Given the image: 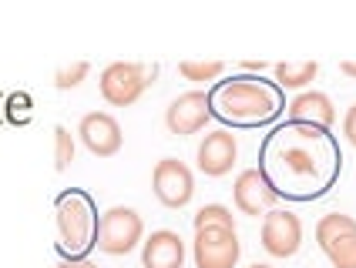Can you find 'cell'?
<instances>
[{
    "label": "cell",
    "instance_id": "ba28073f",
    "mask_svg": "<svg viewBox=\"0 0 356 268\" xmlns=\"http://www.w3.org/2000/svg\"><path fill=\"white\" fill-rule=\"evenodd\" d=\"M302 245V221L293 211L273 208L262 215V249L273 258H293Z\"/></svg>",
    "mask_w": 356,
    "mask_h": 268
},
{
    "label": "cell",
    "instance_id": "e0dca14e",
    "mask_svg": "<svg viewBox=\"0 0 356 268\" xmlns=\"http://www.w3.org/2000/svg\"><path fill=\"white\" fill-rule=\"evenodd\" d=\"M323 251L333 268H356V231L333 238L330 245H323Z\"/></svg>",
    "mask_w": 356,
    "mask_h": 268
},
{
    "label": "cell",
    "instance_id": "cb8c5ba5",
    "mask_svg": "<svg viewBox=\"0 0 356 268\" xmlns=\"http://www.w3.org/2000/svg\"><path fill=\"white\" fill-rule=\"evenodd\" d=\"M339 71H343V74H350V77H356V60H343V64H339Z\"/></svg>",
    "mask_w": 356,
    "mask_h": 268
},
{
    "label": "cell",
    "instance_id": "44dd1931",
    "mask_svg": "<svg viewBox=\"0 0 356 268\" xmlns=\"http://www.w3.org/2000/svg\"><path fill=\"white\" fill-rule=\"evenodd\" d=\"M71 161H74V137H71V131L64 124H58L54 128V168L67 171Z\"/></svg>",
    "mask_w": 356,
    "mask_h": 268
},
{
    "label": "cell",
    "instance_id": "7c38bea8",
    "mask_svg": "<svg viewBox=\"0 0 356 268\" xmlns=\"http://www.w3.org/2000/svg\"><path fill=\"white\" fill-rule=\"evenodd\" d=\"M232 201H236V208L242 215H266V211H273L279 198L273 194V188L262 181V174L256 168H245V171L236 178V185H232Z\"/></svg>",
    "mask_w": 356,
    "mask_h": 268
},
{
    "label": "cell",
    "instance_id": "9c48e42d",
    "mask_svg": "<svg viewBox=\"0 0 356 268\" xmlns=\"http://www.w3.org/2000/svg\"><path fill=\"white\" fill-rule=\"evenodd\" d=\"M205 121H212V115H209V91H185L165 111V128L175 137L198 134L205 128Z\"/></svg>",
    "mask_w": 356,
    "mask_h": 268
},
{
    "label": "cell",
    "instance_id": "8fae6325",
    "mask_svg": "<svg viewBox=\"0 0 356 268\" xmlns=\"http://www.w3.org/2000/svg\"><path fill=\"white\" fill-rule=\"evenodd\" d=\"M78 134L95 158H111L121 151V124L104 111H91V115L81 117Z\"/></svg>",
    "mask_w": 356,
    "mask_h": 268
},
{
    "label": "cell",
    "instance_id": "9a60e30c",
    "mask_svg": "<svg viewBox=\"0 0 356 268\" xmlns=\"http://www.w3.org/2000/svg\"><path fill=\"white\" fill-rule=\"evenodd\" d=\"M319 74L316 60H302V64H276V81L282 91H302L313 77Z\"/></svg>",
    "mask_w": 356,
    "mask_h": 268
},
{
    "label": "cell",
    "instance_id": "6da1fadb",
    "mask_svg": "<svg viewBox=\"0 0 356 268\" xmlns=\"http://www.w3.org/2000/svg\"><path fill=\"white\" fill-rule=\"evenodd\" d=\"M256 171L279 201H319L337 188L343 174L339 137L316 124L279 121L259 141Z\"/></svg>",
    "mask_w": 356,
    "mask_h": 268
},
{
    "label": "cell",
    "instance_id": "52a82bcc",
    "mask_svg": "<svg viewBox=\"0 0 356 268\" xmlns=\"http://www.w3.org/2000/svg\"><path fill=\"white\" fill-rule=\"evenodd\" d=\"M242 245L232 228H202L192 242V258L195 268H236Z\"/></svg>",
    "mask_w": 356,
    "mask_h": 268
},
{
    "label": "cell",
    "instance_id": "ffe728a7",
    "mask_svg": "<svg viewBox=\"0 0 356 268\" xmlns=\"http://www.w3.org/2000/svg\"><path fill=\"white\" fill-rule=\"evenodd\" d=\"M31 108H34L31 94H24V91L7 94L3 97V121H10V124H27V121H31Z\"/></svg>",
    "mask_w": 356,
    "mask_h": 268
},
{
    "label": "cell",
    "instance_id": "7a4b0ae2",
    "mask_svg": "<svg viewBox=\"0 0 356 268\" xmlns=\"http://www.w3.org/2000/svg\"><path fill=\"white\" fill-rule=\"evenodd\" d=\"M209 115L229 131L273 128L286 115V91L262 74H232L209 87Z\"/></svg>",
    "mask_w": 356,
    "mask_h": 268
},
{
    "label": "cell",
    "instance_id": "3957f363",
    "mask_svg": "<svg viewBox=\"0 0 356 268\" xmlns=\"http://www.w3.org/2000/svg\"><path fill=\"white\" fill-rule=\"evenodd\" d=\"M54 221H58V255L60 262H88L98 249V205L81 188H64L54 198Z\"/></svg>",
    "mask_w": 356,
    "mask_h": 268
},
{
    "label": "cell",
    "instance_id": "5bb4252c",
    "mask_svg": "<svg viewBox=\"0 0 356 268\" xmlns=\"http://www.w3.org/2000/svg\"><path fill=\"white\" fill-rule=\"evenodd\" d=\"M286 121H299V124H316L333 131L337 124V108L323 91H302L286 104Z\"/></svg>",
    "mask_w": 356,
    "mask_h": 268
},
{
    "label": "cell",
    "instance_id": "5b68a950",
    "mask_svg": "<svg viewBox=\"0 0 356 268\" xmlns=\"http://www.w3.org/2000/svg\"><path fill=\"white\" fill-rule=\"evenodd\" d=\"M145 225H141V215L135 208H124L115 205L101 215L98 225V249L104 255H128V251L138 249Z\"/></svg>",
    "mask_w": 356,
    "mask_h": 268
},
{
    "label": "cell",
    "instance_id": "30bf717a",
    "mask_svg": "<svg viewBox=\"0 0 356 268\" xmlns=\"http://www.w3.org/2000/svg\"><path fill=\"white\" fill-rule=\"evenodd\" d=\"M198 171L209 174V178H222V174L232 171L238 158V144H236V134L218 128V131H209L198 144Z\"/></svg>",
    "mask_w": 356,
    "mask_h": 268
},
{
    "label": "cell",
    "instance_id": "4fadbf2b",
    "mask_svg": "<svg viewBox=\"0 0 356 268\" xmlns=\"http://www.w3.org/2000/svg\"><path fill=\"white\" fill-rule=\"evenodd\" d=\"M141 265L145 268H181L185 265V242L178 231H152L141 242Z\"/></svg>",
    "mask_w": 356,
    "mask_h": 268
},
{
    "label": "cell",
    "instance_id": "484cf974",
    "mask_svg": "<svg viewBox=\"0 0 356 268\" xmlns=\"http://www.w3.org/2000/svg\"><path fill=\"white\" fill-rule=\"evenodd\" d=\"M249 268H273V265H259V262H256V265H249Z\"/></svg>",
    "mask_w": 356,
    "mask_h": 268
},
{
    "label": "cell",
    "instance_id": "2e32d148",
    "mask_svg": "<svg viewBox=\"0 0 356 268\" xmlns=\"http://www.w3.org/2000/svg\"><path fill=\"white\" fill-rule=\"evenodd\" d=\"M350 231H356V218L353 215H339V211H333V215H323L316 221V242L319 249L323 245H330L333 238H339V235H350Z\"/></svg>",
    "mask_w": 356,
    "mask_h": 268
},
{
    "label": "cell",
    "instance_id": "277c9868",
    "mask_svg": "<svg viewBox=\"0 0 356 268\" xmlns=\"http://www.w3.org/2000/svg\"><path fill=\"white\" fill-rule=\"evenodd\" d=\"M159 77V67L155 64H124V60H115L101 71V97L111 104V108H128L141 97V91L148 84H155Z\"/></svg>",
    "mask_w": 356,
    "mask_h": 268
},
{
    "label": "cell",
    "instance_id": "7402d4cb",
    "mask_svg": "<svg viewBox=\"0 0 356 268\" xmlns=\"http://www.w3.org/2000/svg\"><path fill=\"white\" fill-rule=\"evenodd\" d=\"M88 71H91L88 60H78V64H71V67H60L58 74H54V87H58V91H71V87H78L81 81L88 77Z\"/></svg>",
    "mask_w": 356,
    "mask_h": 268
},
{
    "label": "cell",
    "instance_id": "d4e9b609",
    "mask_svg": "<svg viewBox=\"0 0 356 268\" xmlns=\"http://www.w3.org/2000/svg\"><path fill=\"white\" fill-rule=\"evenodd\" d=\"M58 268H98V265H91V262H60Z\"/></svg>",
    "mask_w": 356,
    "mask_h": 268
},
{
    "label": "cell",
    "instance_id": "ac0fdd59",
    "mask_svg": "<svg viewBox=\"0 0 356 268\" xmlns=\"http://www.w3.org/2000/svg\"><path fill=\"white\" fill-rule=\"evenodd\" d=\"M202 228H232L236 231V218L225 205H202L195 215V231Z\"/></svg>",
    "mask_w": 356,
    "mask_h": 268
},
{
    "label": "cell",
    "instance_id": "d6986e66",
    "mask_svg": "<svg viewBox=\"0 0 356 268\" xmlns=\"http://www.w3.org/2000/svg\"><path fill=\"white\" fill-rule=\"evenodd\" d=\"M222 71H225L222 60H181V64H178V74L185 77V81H195V84L216 81Z\"/></svg>",
    "mask_w": 356,
    "mask_h": 268
},
{
    "label": "cell",
    "instance_id": "603a6c76",
    "mask_svg": "<svg viewBox=\"0 0 356 268\" xmlns=\"http://www.w3.org/2000/svg\"><path fill=\"white\" fill-rule=\"evenodd\" d=\"M343 134H346V141L356 148V104L346 111V117H343Z\"/></svg>",
    "mask_w": 356,
    "mask_h": 268
},
{
    "label": "cell",
    "instance_id": "8992f818",
    "mask_svg": "<svg viewBox=\"0 0 356 268\" xmlns=\"http://www.w3.org/2000/svg\"><path fill=\"white\" fill-rule=\"evenodd\" d=\"M152 192H155V198H159L165 208L178 211L192 201L195 178H192V171L178 158H161L159 165H155V171H152Z\"/></svg>",
    "mask_w": 356,
    "mask_h": 268
}]
</instances>
